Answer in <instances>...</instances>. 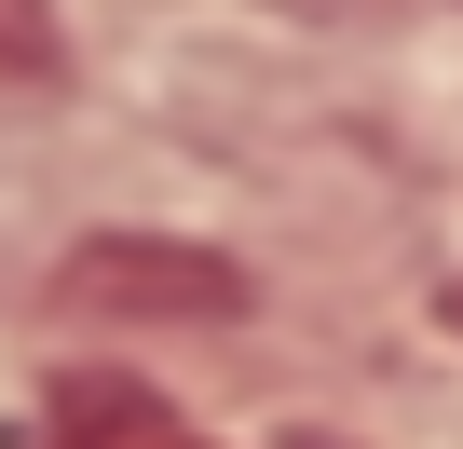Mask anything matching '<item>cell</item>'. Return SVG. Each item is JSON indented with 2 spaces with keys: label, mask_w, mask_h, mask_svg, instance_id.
<instances>
[{
  "label": "cell",
  "mask_w": 463,
  "mask_h": 449,
  "mask_svg": "<svg viewBox=\"0 0 463 449\" xmlns=\"http://www.w3.org/2000/svg\"><path fill=\"white\" fill-rule=\"evenodd\" d=\"M436 327H449V341H463V273H449V286H436Z\"/></svg>",
  "instance_id": "4"
},
{
  "label": "cell",
  "mask_w": 463,
  "mask_h": 449,
  "mask_svg": "<svg viewBox=\"0 0 463 449\" xmlns=\"http://www.w3.org/2000/svg\"><path fill=\"white\" fill-rule=\"evenodd\" d=\"M55 449H218L204 422H177L150 381H123V368H69L55 381Z\"/></svg>",
  "instance_id": "2"
},
{
  "label": "cell",
  "mask_w": 463,
  "mask_h": 449,
  "mask_svg": "<svg viewBox=\"0 0 463 449\" xmlns=\"http://www.w3.org/2000/svg\"><path fill=\"white\" fill-rule=\"evenodd\" d=\"M55 300L109 313V327H218V313H246V273L218 246H177V232H96L55 259Z\"/></svg>",
  "instance_id": "1"
},
{
  "label": "cell",
  "mask_w": 463,
  "mask_h": 449,
  "mask_svg": "<svg viewBox=\"0 0 463 449\" xmlns=\"http://www.w3.org/2000/svg\"><path fill=\"white\" fill-rule=\"evenodd\" d=\"M55 69H69L55 0H0V82H55Z\"/></svg>",
  "instance_id": "3"
}]
</instances>
